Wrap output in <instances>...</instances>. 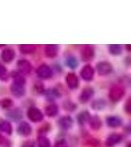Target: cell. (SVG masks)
<instances>
[{
    "label": "cell",
    "mask_w": 131,
    "mask_h": 147,
    "mask_svg": "<svg viewBox=\"0 0 131 147\" xmlns=\"http://www.w3.org/2000/svg\"><path fill=\"white\" fill-rule=\"evenodd\" d=\"M97 70H98V73L101 76H106L111 73V71H113V66L108 62H100L97 65Z\"/></svg>",
    "instance_id": "277c9868"
},
{
    "label": "cell",
    "mask_w": 131,
    "mask_h": 147,
    "mask_svg": "<svg viewBox=\"0 0 131 147\" xmlns=\"http://www.w3.org/2000/svg\"><path fill=\"white\" fill-rule=\"evenodd\" d=\"M37 75L39 76L40 79H49L52 76V70L50 67H48L47 65H40L39 68L37 69Z\"/></svg>",
    "instance_id": "7a4b0ae2"
},
{
    "label": "cell",
    "mask_w": 131,
    "mask_h": 147,
    "mask_svg": "<svg viewBox=\"0 0 131 147\" xmlns=\"http://www.w3.org/2000/svg\"><path fill=\"white\" fill-rule=\"evenodd\" d=\"M106 124L111 127H117L121 125V120L117 117H108L106 118Z\"/></svg>",
    "instance_id": "e0dca14e"
},
{
    "label": "cell",
    "mask_w": 131,
    "mask_h": 147,
    "mask_svg": "<svg viewBox=\"0 0 131 147\" xmlns=\"http://www.w3.org/2000/svg\"><path fill=\"white\" fill-rule=\"evenodd\" d=\"M4 141V138H3V136H0V144H1L2 143V142H3Z\"/></svg>",
    "instance_id": "836d02e7"
},
{
    "label": "cell",
    "mask_w": 131,
    "mask_h": 147,
    "mask_svg": "<svg viewBox=\"0 0 131 147\" xmlns=\"http://www.w3.org/2000/svg\"><path fill=\"white\" fill-rule=\"evenodd\" d=\"M28 117L32 122H40L42 119H44V115L40 112L39 109L32 107L29 109L28 111Z\"/></svg>",
    "instance_id": "3957f363"
},
{
    "label": "cell",
    "mask_w": 131,
    "mask_h": 147,
    "mask_svg": "<svg viewBox=\"0 0 131 147\" xmlns=\"http://www.w3.org/2000/svg\"><path fill=\"white\" fill-rule=\"evenodd\" d=\"M109 52L113 55H119L121 53V46L118 44H113V45H109Z\"/></svg>",
    "instance_id": "484cf974"
},
{
    "label": "cell",
    "mask_w": 131,
    "mask_h": 147,
    "mask_svg": "<svg viewBox=\"0 0 131 147\" xmlns=\"http://www.w3.org/2000/svg\"><path fill=\"white\" fill-rule=\"evenodd\" d=\"M54 147H69V146L65 140H58L54 144Z\"/></svg>",
    "instance_id": "f1b7e54d"
},
{
    "label": "cell",
    "mask_w": 131,
    "mask_h": 147,
    "mask_svg": "<svg viewBox=\"0 0 131 147\" xmlns=\"http://www.w3.org/2000/svg\"><path fill=\"white\" fill-rule=\"evenodd\" d=\"M38 146L39 147H50V142L44 136H40L38 139Z\"/></svg>",
    "instance_id": "d4e9b609"
},
{
    "label": "cell",
    "mask_w": 131,
    "mask_h": 147,
    "mask_svg": "<svg viewBox=\"0 0 131 147\" xmlns=\"http://www.w3.org/2000/svg\"><path fill=\"white\" fill-rule=\"evenodd\" d=\"M20 50L22 53L24 54H29V53H32V52L35 51V45H32V44H23V45H20L19 46Z\"/></svg>",
    "instance_id": "ffe728a7"
},
{
    "label": "cell",
    "mask_w": 131,
    "mask_h": 147,
    "mask_svg": "<svg viewBox=\"0 0 131 147\" xmlns=\"http://www.w3.org/2000/svg\"><path fill=\"white\" fill-rule=\"evenodd\" d=\"M81 77L85 80H87V82L91 80L93 78H94V69L89 65L85 66V67L81 70Z\"/></svg>",
    "instance_id": "8992f818"
},
{
    "label": "cell",
    "mask_w": 131,
    "mask_h": 147,
    "mask_svg": "<svg viewBox=\"0 0 131 147\" xmlns=\"http://www.w3.org/2000/svg\"><path fill=\"white\" fill-rule=\"evenodd\" d=\"M121 139H122V136H121L119 134H111L108 136V139H106V144L108 147H113L115 145V144L119 143L121 141Z\"/></svg>",
    "instance_id": "52a82bcc"
},
{
    "label": "cell",
    "mask_w": 131,
    "mask_h": 147,
    "mask_svg": "<svg viewBox=\"0 0 131 147\" xmlns=\"http://www.w3.org/2000/svg\"><path fill=\"white\" fill-rule=\"evenodd\" d=\"M11 92L17 97L23 96L24 94H25V88H24V85L13 84L11 85Z\"/></svg>",
    "instance_id": "5bb4252c"
},
{
    "label": "cell",
    "mask_w": 131,
    "mask_h": 147,
    "mask_svg": "<svg viewBox=\"0 0 131 147\" xmlns=\"http://www.w3.org/2000/svg\"><path fill=\"white\" fill-rule=\"evenodd\" d=\"M93 94H94V89L92 87H86V88L83 89L82 93L80 95V101L83 102V103L89 101L90 98L93 96Z\"/></svg>",
    "instance_id": "8fae6325"
},
{
    "label": "cell",
    "mask_w": 131,
    "mask_h": 147,
    "mask_svg": "<svg viewBox=\"0 0 131 147\" xmlns=\"http://www.w3.org/2000/svg\"><path fill=\"white\" fill-rule=\"evenodd\" d=\"M81 56H82V59L84 61H90L91 59L94 57V49L91 46H86L84 47V49L82 50V53H81Z\"/></svg>",
    "instance_id": "4fadbf2b"
},
{
    "label": "cell",
    "mask_w": 131,
    "mask_h": 147,
    "mask_svg": "<svg viewBox=\"0 0 131 147\" xmlns=\"http://www.w3.org/2000/svg\"><path fill=\"white\" fill-rule=\"evenodd\" d=\"M8 117L10 118V119L14 120V121H18V120H20L21 118H22V113H21L20 110L15 109V110L8 112Z\"/></svg>",
    "instance_id": "44dd1931"
},
{
    "label": "cell",
    "mask_w": 131,
    "mask_h": 147,
    "mask_svg": "<svg viewBox=\"0 0 131 147\" xmlns=\"http://www.w3.org/2000/svg\"><path fill=\"white\" fill-rule=\"evenodd\" d=\"M59 92L55 90V89H48V90L46 91V96L48 100H53V99H56L57 97H59Z\"/></svg>",
    "instance_id": "7402d4cb"
},
{
    "label": "cell",
    "mask_w": 131,
    "mask_h": 147,
    "mask_svg": "<svg viewBox=\"0 0 131 147\" xmlns=\"http://www.w3.org/2000/svg\"><path fill=\"white\" fill-rule=\"evenodd\" d=\"M129 102H130V100L128 99V101L126 102V106H125V108H126V112L127 113H130V111H129Z\"/></svg>",
    "instance_id": "d6a6232c"
},
{
    "label": "cell",
    "mask_w": 131,
    "mask_h": 147,
    "mask_svg": "<svg viewBox=\"0 0 131 147\" xmlns=\"http://www.w3.org/2000/svg\"><path fill=\"white\" fill-rule=\"evenodd\" d=\"M57 113H58V107L55 104H50L46 108V114L48 117H54Z\"/></svg>",
    "instance_id": "ac0fdd59"
},
{
    "label": "cell",
    "mask_w": 131,
    "mask_h": 147,
    "mask_svg": "<svg viewBox=\"0 0 131 147\" xmlns=\"http://www.w3.org/2000/svg\"><path fill=\"white\" fill-rule=\"evenodd\" d=\"M65 80H66V84L71 89H74V88H77L78 85H79V80H78L77 76L75 74H68L65 78Z\"/></svg>",
    "instance_id": "5b68a950"
},
{
    "label": "cell",
    "mask_w": 131,
    "mask_h": 147,
    "mask_svg": "<svg viewBox=\"0 0 131 147\" xmlns=\"http://www.w3.org/2000/svg\"><path fill=\"white\" fill-rule=\"evenodd\" d=\"M57 52H58V47L57 45H54V44H50V45H46V50H44V53L47 57L49 58H53L57 55Z\"/></svg>",
    "instance_id": "9a60e30c"
},
{
    "label": "cell",
    "mask_w": 131,
    "mask_h": 147,
    "mask_svg": "<svg viewBox=\"0 0 131 147\" xmlns=\"http://www.w3.org/2000/svg\"><path fill=\"white\" fill-rule=\"evenodd\" d=\"M72 125H73V120L71 119L69 116L62 117L58 121V125L62 129H69L71 127H72Z\"/></svg>",
    "instance_id": "30bf717a"
},
{
    "label": "cell",
    "mask_w": 131,
    "mask_h": 147,
    "mask_svg": "<svg viewBox=\"0 0 131 147\" xmlns=\"http://www.w3.org/2000/svg\"><path fill=\"white\" fill-rule=\"evenodd\" d=\"M124 93L125 91L122 86H120V85H113L111 88V90H109V98L113 102L119 101L123 97V95H124Z\"/></svg>",
    "instance_id": "6da1fadb"
},
{
    "label": "cell",
    "mask_w": 131,
    "mask_h": 147,
    "mask_svg": "<svg viewBox=\"0 0 131 147\" xmlns=\"http://www.w3.org/2000/svg\"><path fill=\"white\" fill-rule=\"evenodd\" d=\"M104 106H106V103H104V100H96L92 104V107L95 110H102V109L104 108Z\"/></svg>",
    "instance_id": "83f0119b"
},
{
    "label": "cell",
    "mask_w": 131,
    "mask_h": 147,
    "mask_svg": "<svg viewBox=\"0 0 131 147\" xmlns=\"http://www.w3.org/2000/svg\"><path fill=\"white\" fill-rule=\"evenodd\" d=\"M18 68L20 73L22 74H29L32 70V65L27 60H20L18 62Z\"/></svg>",
    "instance_id": "9c48e42d"
},
{
    "label": "cell",
    "mask_w": 131,
    "mask_h": 147,
    "mask_svg": "<svg viewBox=\"0 0 131 147\" xmlns=\"http://www.w3.org/2000/svg\"><path fill=\"white\" fill-rule=\"evenodd\" d=\"M6 73H7L6 68L4 67V66L0 65V79H1V78H3L4 76L6 75Z\"/></svg>",
    "instance_id": "1f68e13d"
},
{
    "label": "cell",
    "mask_w": 131,
    "mask_h": 147,
    "mask_svg": "<svg viewBox=\"0 0 131 147\" xmlns=\"http://www.w3.org/2000/svg\"><path fill=\"white\" fill-rule=\"evenodd\" d=\"M14 56H15L14 50H12L10 48H6L5 50H3L1 53V59L6 63H10L11 61L13 60Z\"/></svg>",
    "instance_id": "7c38bea8"
},
{
    "label": "cell",
    "mask_w": 131,
    "mask_h": 147,
    "mask_svg": "<svg viewBox=\"0 0 131 147\" xmlns=\"http://www.w3.org/2000/svg\"><path fill=\"white\" fill-rule=\"evenodd\" d=\"M90 119V115L88 111H85V112H82L81 114H79L78 116V122H79L80 125H84L86 122H88Z\"/></svg>",
    "instance_id": "603a6c76"
},
{
    "label": "cell",
    "mask_w": 131,
    "mask_h": 147,
    "mask_svg": "<svg viewBox=\"0 0 131 147\" xmlns=\"http://www.w3.org/2000/svg\"><path fill=\"white\" fill-rule=\"evenodd\" d=\"M0 130L4 131L7 134H12V127L11 124L7 121L4 120H0Z\"/></svg>",
    "instance_id": "2e32d148"
},
{
    "label": "cell",
    "mask_w": 131,
    "mask_h": 147,
    "mask_svg": "<svg viewBox=\"0 0 131 147\" xmlns=\"http://www.w3.org/2000/svg\"><path fill=\"white\" fill-rule=\"evenodd\" d=\"M18 134L24 136H28L32 134V127L27 122H22L18 127Z\"/></svg>",
    "instance_id": "ba28073f"
},
{
    "label": "cell",
    "mask_w": 131,
    "mask_h": 147,
    "mask_svg": "<svg viewBox=\"0 0 131 147\" xmlns=\"http://www.w3.org/2000/svg\"><path fill=\"white\" fill-rule=\"evenodd\" d=\"M12 104H13V102H12L10 99H5V100L2 101V107L3 108H8L12 106Z\"/></svg>",
    "instance_id": "f546056e"
},
{
    "label": "cell",
    "mask_w": 131,
    "mask_h": 147,
    "mask_svg": "<svg viewBox=\"0 0 131 147\" xmlns=\"http://www.w3.org/2000/svg\"><path fill=\"white\" fill-rule=\"evenodd\" d=\"M22 147H35V142L32 141V140H28V141H25L23 143Z\"/></svg>",
    "instance_id": "4dcf8cb0"
},
{
    "label": "cell",
    "mask_w": 131,
    "mask_h": 147,
    "mask_svg": "<svg viewBox=\"0 0 131 147\" xmlns=\"http://www.w3.org/2000/svg\"><path fill=\"white\" fill-rule=\"evenodd\" d=\"M12 78H14V84H21V85H24V84H25V79L17 72L12 73Z\"/></svg>",
    "instance_id": "cb8c5ba5"
},
{
    "label": "cell",
    "mask_w": 131,
    "mask_h": 147,
    "mask_svg": "<svg viewBox=\"0 0 131 147\" xmlns=\"http://www.w3.org/2000/svg\"><path fill=\"white\" fill-rule=\"evenodd\" d=\"M90 121V125L93 129H99L102 127V122L100 120V118L98 117H92L89 119Z\"/></svg>",
    "instance_id": "d6986e66"
},
{
    "label": "cell",
    "mask_w": 131,
    "mask_h": 147,
    "mask_svg": "<svg viewBox=\"0 0 131 147\" xmlns=\"http://www.w3.org/2000/svg\"><path fill=\"white\" fill-rule=\"evenodd\" d=\"M66 65L71 69H75L78 66V61L77 59L74 57H68L67 60H66Z\"/></svg>",
    "instance_id": "4316f807"
}]
</instances>
